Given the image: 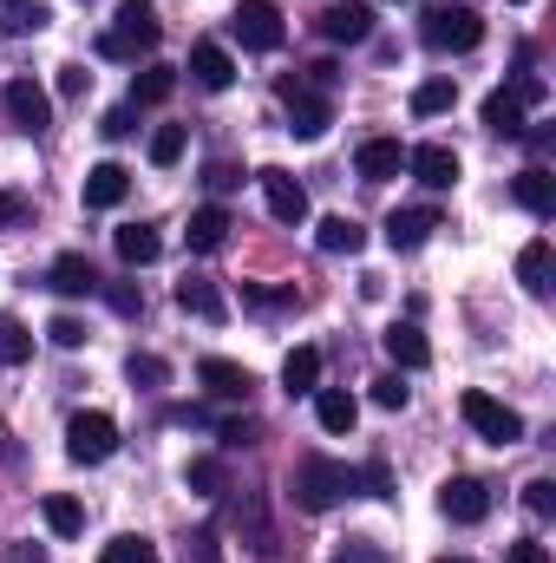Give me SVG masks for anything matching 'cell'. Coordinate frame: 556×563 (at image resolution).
Returning <instances> with one entry per match:
<instances>
[{"instance_id":"obj_1","label":"cell","mask_w":556,"mask_h":563,"mask_svg":"<svg viewBox=\"0 0 556 563\" xmlns=\"http://www.w3.org/2000/svg\"><path fill=\"white\" fill-rule=\"evenodd\" d=\"M288 492H294V505H301V511H314V518H321V511H334L347 492H360V472H354V465H341V459H321V452H314V459H301V465H294Z\"/></svg>"},{"instance_id":"obj_2","label":"cell","mask_w":556,"mask_h":563,"mask_svg":"<svg viewBox=\"0 0 556 563\" xmlns=\"http://www.w3.org/2000/svg\"><path fill=\"white\" fill-rule=\"evenodd\" d=\"M419 40H425L432 53H471V46L485 40V20H478L465 0H438V7L419 13Z\"/></svg>"},{"instance_id":"obj_3","label":"cell","mask_w":556,"mask_h":563,"mask_svg":"<svg viewBox=\"0 0 556 563\" xmlns=\"http://www.w3.org/2000/svg\"><path fill=\"white\" fill-rule=\"evenodd\" d=\"M164 40V20L151 13V0H119V26L99 33V59H138Z\"/></svg>"},{"instance_id":"obj_4","label":"cell","mask_w":556,"mask_h":563,"mask_svg":"<svg viewBox=\"0 0 556 563\" xmlns=\"http://www.w3.org/2000/svg\"><path fill=\"white\" fill-rule=\"evenodd\" d=\"M458 413H465V426H471L485 445H518V439H524V413L504 407V400L485 394V387H465V394H458Z\"/></svg>"},{"instance_id":"obj_5","label":"cell","mask_w":556,"mask_h":563,"mask_svg":"<svg viewBox=\"0 0 556 563\" xmlns=\"http://www.w3.org/2000/svg\"><path fill=\"white\" fill-rule=\"evenodd\" d=\"M230 40H236L243 53H276L281 40H288L281 7L276 0H236V13H230Z\"/></svg>"},{"instance_id":"obj_6","label":"cell","mask_w":556,"mask_h":563,"mask_svg":"<svg viewBox=\"0 0 556 563\" xmlns=\"http://www.w3.org/2000/svg\"><path fill=\"white\" fill-rule=\"evenodd\" d=\"M112 452H119L112 413H73V420H66V459H73V465H105Z\"/></svg>"},{"instance_id":"obj_7","label":"cell","mask_w":556,"mask_h":563,"mask_svg":"<svg viewBox=\"0 0 556 563\" xmlns=\"http://www.w3.org/2000/svg\"><path fill=\"white\" fill-rule=\"evenodd\" d=\"M276 92H281V106H288V132H294V139H321V132L334 125V106H327L314 86H301V79H281Z\"/></svg>"},{"instance_id":"obj_8","label":"cell","mask_w":556,"mask_h":563,"mask_svg":"<svg viewBox=\"0 0 556 563\" xmlns=\"http://www.w3.org/2000/svg\"><path fill=\"white\" fill-rule=\"evenodd\" d=\"M197 380H203V394L223 400V407H249V394H256V374L236 367V361H223V354H203V361H197Z\"/></svg>"},{"instance_id":"obj_9","label":"cell","mask_w":556,"mask_h":563,"mask_svg":"<svg viewBox=\"0 0 556 563\" xmlns=\"http://www.w3.org/2000/svg\"><path fill=\"white\" fill-rule=\"evenodd\" d=\"M438 511H445L452 525H485V518H491V485L458 472V478L438 485Z\"/></svg>"},{"instance_id":"obj_10","label":"cell","mask_w":556,"mask_h":563,"mask_svg":"<svg viewBox=\"0 0 556 563\" xmlns=\"http://www.w3.org/2000/svg\"><path fill=\"white\" fill-rule=\"evenodd\" d=\"M7 119L20 125V132H46L53 125V92L40 86V79H7Z\"/></svg>"},{"instance_id":"obj_11","label":"cell","mask_w":556,"mask_h":563,"mask_svg":"<svg viewBox=\"0 0 556 563\" xmlns=\"http://www.w3.org/2000/svg\"><path fill=\"white\" fill-rule=\"evenodd\" d=\"M321 40H334V46H360L367 33H374V7L367 0H334V7H321Z\"/></svg>"},{"instance_id":"obj_12","label":"cell","mask_w":556,"mask_h":563,"mask_svg":"<svg viewBox=\"0 0 556 563\" xmlns=\"http://www.w3.org/2000/svg\"><path fill=\"white\" fill-rule=\"evenodd\" d=\"M256 184H263V197H269V217H276V223H308V190H301L288 170L269 164V170H256Z\"/></svg>"},{"instance_id":"obj_13","label":"cell","mask_w":556,"mask_h":563,"mask_svg":"<svg viewBox=\"0 0 556 563\" xmlns=\"http://www.w3.org/2000/svg\"><path fill=\"white\" fill-rule=\"evenodd\" d=\"M407 170H413L425 190H452L458 184V151L452 144H413L407 151Z\"/></svg>"},{"instance_id":"obj_14","label":"cell","mask_w":556,"mask_h":563,"mask_svg":"<svg viewBox=\"0 0 556 563\" xmlns=\"http://www.w3.org/2000/svg\"><path fill=\"white\" fill-rule=\"evenodd\" d=\"M190 79H197L203 92H230V86H236V59H230V46L197 40V46H190Z\"/></svg>"},{"instance_id":"obj_15","label":"cell","mask_w":556,"mask_h":563,"mask_svg":"<svg viewBox=\"0 0 556 563\" xmlns=\"http://www.w3.org/2000/svg\"><path fill=\"white\" fill-rule=\"evenodd\" d=\"M46 288H53V295H66V301L99 295V269H92V256H86V250H66V256L46 269Z\"/></svg>"},{"instance_id":"obj_16","label":"cell","mask_w":556,"mask_h":563,"mask_svg":"<svg viewBox=\"0 0 556 563\" xmlns=\"http://www.w3.org/2000/svg\"><path fill=\"white\" fill-rule=\"evenodd\" d=\"M125 197H132V170H125V164L105 157V164L86 170V210H119Z\"/></svg>"},{"instance_id":"obj_17","label":"cell","mask_w":556,"mask_h":563,"mask_svg":"<svg viewBox=\"0 0 556 563\" xmlns=\"http://www.w3.org/2000/svg\"><path fill=\"white\" fill-rule=\"evenodd\" d=\"M230 230H236V217H230L223 203H203V210H190V230H184V243H190L197 256H216V250L230 243Z\"/></svg>"},{"instance_id":"obj_18","label":"cell","mask_w":556,"mask_h":563,"mask_svg":"<svg viewBox=\"0 0 556 563\" xmlns=\"http://www.w3.org/2000/svg\"><path fill=\"white\" fill-rule=\"evenodd\" d=\"M354 170H360L367 184H387V177L407 170V144L400 139H367L360 151H354Z\"/></svg>"},{"instance_id":"obj_19","label":"cell","mask_w":556,"mask_h":563,"mask_svg":"<svg viewBox=\"0 0 556 563\" xmlns=\"http://www.w3.org/2000/svg\"><path fill=\"white\" fill-rule=\"evenodd\" d=\"M177 308L184 314H197V321H230V301H223V288L203 276H184L177 282Z\"/></svg>"},{"instance_id":"obj_20","label":"cell","mask_w":556,"mask_h":563,"mask_svg":"<svg viewBox=\"0 0 556 563\" xmlns=\"http://www.w3.org/2000/svg\"><path fill=\"white\" fill-rule=\"evenodd\" d=\"M380 341H387V361H393V367H407V374H413V367H432V341L419 334L413 321H393Z\"/></svg>"},{"instance_id":"obj_21","label":"cell","mask_w":556,"mask_h":563,"mask_svg":"<svg viewBox=\"0 0 556 563\" xmlns=\"http://www.w3.org/2000/svg\"><path fill=\"white\" fill-rule=\"evenodd\" d=\"M432 230H438V210H425V203H413V210H393V217H387V243H393L400 256H407V250H419Z\"/></svg>"},{"instance_id":"obj_22","label":"cell","mask_w":556,"mask_h":563,"mask_svg":"<svg viewBox=\"0 0 556 563\" xmlns=\"http://www.w3.org/2000/svg\"><path fill=\"white\" fill-rule=\"evenodd\" d=\"M314 420H321V432H354V420H360V407H354V394L347 387H314Z\"/></svg>"},{"instance_id":"obj_23","label":"cell","mask_w":556,"mask_h":563,"mask_svg":"<svg viewBox=\"0 0 556 563\" xmlns=\"http://www.w3.org/2000/svg\"><path fill=\"white\" fill-rule=\"evenodd\" d=\"M478 119H485V132H498V139H531V125H524V106H518L504 86L485 99V112H478Z\"/></svg>"},{"instance_id":"obj_24","label":"cell","mask_w":556,"mask_h":563,"mask_svg":"<svg viewBox=\"0 0 556 563\" xmlns=\"http://www.w3.org/2000/svg\"><path fill=\"white\" fill-rule=\"evenodd\" d=\"M112 243H119V263H125V269H144V263H157V256H164V236H157L151 223H125Z\"/></svg>"},{"instance_id":"obj_25","label":"cell","mask_w":556,"mask_h":563,"mask_svg":"<svg viewBox=\"0 0 556 563\" xmlns=\"http://www.w3.org/2000/svg\"><path fill=\"white\" fill-rule=\"evenodd\" d=\"M551 276H556V256L544 236H531L524 250H518V282L531 288V295H551Z\"/></svg>"},{"instance_id":"obj_26","label":"cell","mask_w":556,"mask_h":563,"mask_svg":"<svg viewBox=\"0 0 556 563\" xmlns=\"http://www.w3.org/2000/svg\"><path fill=\"white\" fill-rule=\"evenodd\" d=\"M511 190H518V203H524L531 217H551V210H556V177L544 170V164L518 170V184H511Z\"/></svg>"},{"instance_id":"obj_27","label":"cell","mask_w":556,"mask_h":563,"mask_svg":"<svg viewBox=\"0 0 556 563\" xmlns=\"http://www.w3.org/2000/svg\"><path fill=\"white\" fill-rule=\"evenodd\" d=\"M360 243H367V230L354 217H321V230H314V250L321 256H354Z\"/></svg>"},{"instance_id":"obj_28","label":"cell","mask_w":556,"mask_h":563,"mask_svg":"<svg viewBox=\"0 0 556 563\" xmlns=\"http://www.w3.org/2000/svg\"><path fill=\"white\" fill-rule=\"evenodd\" d=\"M281 387H288V400L314 394V387H321V347H294V354L281 361Z\"/></svg>"},{"instance_id":"obj_29","label":"cell","mask_w":556,"mask_h":563,"mask_svg":"<svg viewBox=\"0 0 556 563\" xmlns=\"http://www.w3.org/2000/svg\"><path fill=\"white\" fill-rule=\"evenodd\" d=\"M40 518H46L53 538H79V531H86V505L66 498V492H46V498H40Z\"/></svg>"},{"instance_id":"obj_30","label":"cell","mask_w":556,"mask_h":563,"mask_svg":"<svg viewBox=\"0 0 556 563\" xmlns=\"http://www.w3.org/2000/svg\"><path fill=\"white\" fill-rule=\"evenodd\" d=\"M177 92V66H144L132 79V106H164Z\"/></svg>"},{"instance_id":"obj_31","label":"cell","mask_w":556,"mask_h":563,"mask_svg":"<svg viewBox=\"0 0 556 563\" xmlns=\"http://www.w3.org/2000/svg\"><path fill=\"white\" fill-rule=\"evenodd\" d=\"M184 485H190L197 498H223V492H230V465H223V459H190Z\"/></svg>"},{"instance_id":"obj_32","label":"cell","mask_w":556,"mask_h":563,"mask_svg":"<svg viewBox=\"0 0 556 563\" xmlns=\"http://www.w3.org/2000/svg\"><path fill=\"white\" fill-rule=\"evenodd\" d=\"M452 106H458V86H452V79H425V86L413 92L419 119H438V112H452Z\"/></svg>"},{"instance_id":"obj_33","label":"cell","mask_w":556,"mask_h":563,"mask_svg":"<svg viewBox=\"0 0 556 563\" xmlns=\"http://www.w3.org/2000/svg\"><path fill=\"white\" fill-rule=\"evenodd\" d=\"M99 563H164V558H157L151 538H132V531H125V538H112V544L99 551Z\"/></svg>"},{"instance_id":"obj_34","label":"cell","mask_w":556,"mask_h":563,"mask_svg":"<svg viewBox=\"0 0 556 563\" xmlns=\"http://www.w3.org/2000/svg\"><path fill=\"white\" fill-rule=\"evenodd\" d=\"M26 354H33V334H26L13 314H0V367H20Z\"/></svg>"},{"instance_id":"obj_35","label":"cell","mask_w":556,"mask_h":563,"mask_svg":"<svg viewBox=\"0 0 556 563\" xmlns=\"http://www.w3.org/2000/svg\"><path fill=\"white\" fill-rule=\"evenodd\" d=\"M177 157H184V125H157V132H151V164L170 170Z\"/></svg>"},{"instance_id":"obj_36","label":"cell","mask_w":556,"mask_h":563,"mask_svg":"<svg viewBox=\"0 0 556 563\" xmlns=\"http://www.w3.org/2000/svg\"><path fill=\"white\" fill-rule=\"evenodd\" d=\"M125 380H132V387H164V380H170V361H157V354H132V361H125Z\"/></svg>"},{"instance_id":"obj_37","label":"cell","mask_w":556,"mask_h":563,"mask_svg":"<svg viewBox=\"0 0 556 563\" xmlns=\"http://www.w3.org/2000/svg\"><path fill=\"white\" fill-rule=\"evenodd\" d=\"M99 295L112 301V314H144V288L138 282H99Z\"/></svg>"},{"instance_id":"obj_38","label":"cell","mask_w":556,"mask_h":563,"mask_svg":"<svg viewBox=\"0 0 556 563\" xmlns=\"http://www.w3.org/2000/svg\"><path fill=\"white\" fill-rule=\"evenodd\" d=\"M46 20H53V13H46V7H40V0H33V7H26V0H13V7H7V20H0V26H7V33H40V26H46Z\"/></svg>"},{"instance_id":"obj_39","label":"cell","mask_w":556,"mask_h":563,"mask_svg":"<svg viewBox=\"0 0 556 563\" xmlns=\"http://www.w3.org/2000/svg\"><path fill=\"white\" fill-rule=\"evenodd\" d=\"M243 301H256V308H294L301 295L294 288H269V282H243Z\"/></svg>"},{"instance_id":"obj_40","label":"cell","mask_w":556,"mask_h":563,"mask_svg":"<svg viewBox=\"0 0 556 563\" xmlns=\"http://www.w3.org/2000/svg\"><path fill=\"white\" fill-rule=\"evenodd\" d=\"M504 92H511V99H518V106H524V112H531V106H544V99H551V86H544V79H537V73H518V79H511V86H504Z\"/></svg>"},{"instance_id":"obj_41","label":"cell","mask_w":556,"mask_h":563,"mask_svg":"<svg viewBox=\"0 0 556 563\" xmlns=\"http://www.w3.org/2000/svg\"><path fill=\"white\" fill-rule=\"evenodd\" d=\"M46 341H53V347H86V321H79V314H53Z\"/></svg>"},{"instance_id":"obj_42","label":"cell","mask_w":556,"mask_h":563,"mask_svg":"<svg viewBox=\"0 0 556 563\" xmlns=\"http://www.w3.org/2000/svg\"><path fill=\"white\" fill-rule=\"evenodd\" d=\"M374 407L400 413V407H407V380H400V374H380V380H374Z\"/></svg>"},{"instance_id":"obj_43","label":"cell","mask_w":556,"mask_h":563,"mask_svg":"<svg viewBox=\"0 0 556 563\" xmlns=\"http://www.w3.org/2000/svg\"><path fill=\"white\" fill-rule=\"evenodd\" d=\"M99 132H105V139H132V132H138V106H112Z\"/></svg>"},{"instance_id":"obj_44","label":"cell","mask_w":556,"mask_h":563,"mask_svg":"<svg viewBox=\"0 0 556 563\" xmlns=\"http://www.w3.org/2000/svg\"><path fill=\"white\" fill-rule=\"evenodd\" d=\"M203 184H210V190L223 197V190H236V184H243V164H230V157H216V164L203 170Z\"/></svg>"},{"instance_id":"obj_45","label":"cell","mask_w":556,"mask_h":563,"mask_svg":"<svg viewBox=\"0 0 556 563\" xmlns=\"http://www.w3.org/2000/svg\"><path fill=\"white\" fill-rule=\"evenodd\" d=\"M524 505H531L537 518H551V511H556V485H551V478H531V485H524Z\"/></svg>"},{"instance_id":"obj_46","label":"cell","mask_w":556,"mask_h":563,"mask_svg":"<svg viewBox=\"0 0 556 563\" xmlns=\"http://www.w3.org/2000/svg\"><path fill=\"white\" fill-rule=\"evenodd\" d=\"M190 563H223V544H216V531H197V538H190Z\"/></svg>"},{"instance_id":"obj_47","label":"cell","mask_w":556,"mask_h":563,"mask_svg":"<svg viewBox=\"0 0 556 563\" xmlns=\"http://www.w3.org/2000/svg\"><path fill=\"white\" fill-rule=\"evenodd\" d=\"M86 86H92L86 66H59V92H66V99H86Z\"/></svg>"},{"instance_id":"obj_48","label":"cell","mask_w":556,"mask_h":563,"mask_svg":"<svg viewBox=\"0 0 556 563\" xmlns=\"http://www.w3.org/2000/svg\"><path fill=\"white\" fill-rule=\"evenodd\" d=\"M360 485H367V492H374V498H393V472H387V465H380V459H374V465H367V472H360Z\"/></svg>"},{"instance_id":"obj_49","label":"cell","mask_w":556,"mask_h":563,"mask_svg":"<svg viewBox=\"0 0 556 563\" xmlns=\"http://www.w3.org/2000/svg\"><path fill=\"white\" fill-rule=\"evenodd\" d=\"M334 79H341V66H334V59H314V66H308V79H301V86H314V92H327V86H334Z\"/></svg>"},{"instance_id":"obj_50","label":"cell","mask_w":556,"mask_h":563,"mask_svg":"<svg viewBox=\"0 0 556 563\" xmlns=\"http://www.w3.org/2000/svg\"><path fill=\"white\" fill-rule=\"evenodd\" d=\"M20 217H26V197L20 190H0V230H13Z\"/></svg>"},{"instance_id":"obj_51","label":"cell","mask_w":556,"mask_h":563,"mask_svg":"<svg viewBox=\"0 0 556 563\" xmlns=\"http://www.w3.org/2000/svg\"><path fill=\"white\" fill-rule=\"evenodd\" d=\"M504 563H551V551H544V544H531V538H524V544H511V558Z\"/></svg>"},{"instance_id":"obj_52","label":"cell","mask_w":556,"mask_h":563,"mask_svg":"<svg viewBox=\"0 0 556 563\" xmlns=\"http://www.w3.org/2000/svg\"><path fill=\"white\" fill-rule=\"evenodd\" d=\"M0 563H46V551H33V544H13Z\"/></svg>"},{"instance_id":"obj_53","label":"cell","mask_w":556,"mask_h":563,"mask_svg":"<svg viewBox=\"0 0 556 563\" xmlns=\"http://www.w3.org/2000/svg\"><path fill=\"white\" fill-rule=\"evenodd\" d=\"M334 563H387V558H380V551H367V544H360V551H341V558H334Z\"/></svg>"},{"instance_id":"obj_54","label":"cell","mask_w":556,"mask_h":563,"mask_svg":"<svg viewBox=\"0 0 556 563\" xmlns=\"http://www.w3.org/2000/svg\"><path fill=\"white\" fill-rule=\"evenodd\" d=\"M438 563H471V558H438Z\"/></svg>"},{"instance_id":"obj_55","label":"cell","mask_w":556,"mask_h":563,"mask_svg":"<svg viewBox=\"0 0 556 563\" xmlns=\"http://www.w3.org/2000/svg\"><path fill=\"white\" fill-rule=\"evenodd\" d=\"M511 7H524V0H511Z\"/></svg>"},{"instance_id":"obj_56","label":"cell","mask_w":556,"mask_h":563,"mask_svg":"<svg viewBox=\"0 0 556 563\" xmlns=\"http://www.w3.org/2000/svg\"><path fill=\"white\" fill-rule=\"evenodd\" d=\"M0 7H13V0H0Z\"/></svg>"}]
</instances>
